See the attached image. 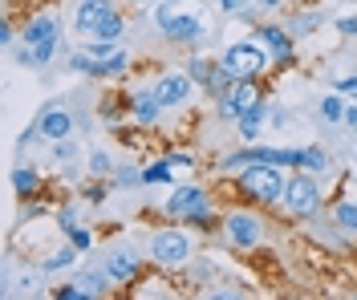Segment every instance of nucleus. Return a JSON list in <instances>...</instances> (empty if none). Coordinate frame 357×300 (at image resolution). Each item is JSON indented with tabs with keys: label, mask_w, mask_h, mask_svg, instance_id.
Instances as JSON below:
<instances>
[{
	"label": "nucleus",
	"mask_w": 357,
	"mask_h": 300,
	"mask_svg": "<svg viewBox=\"0 0 357 300\" xmlns=\"http://www.w3.org/2000/svg\"><path fill=\"white\" fill-rule=\"evenodd\" d=\"M223 235H227L231 248L248 252V248H256V244L264 239V219H260L256 211H248V207H236V211L223 215Z\"/></svg>",
	"instance_id": "7"
},
{
	"label": "nucleus",
	"mask_w": 357,
	"mask_h": 300,
	"mask_svg": "<svg viewBox=\"0 0 357 300\" xmlns=\"http://www.w3.org/2000/svg\"><path fill=\"white\" fill-rule=\"evenodd\" d=\"M118 183H122V187L142 183V171H126V166H118Z\"/></svg>",
	"instance_id": "33"
},
{
	"label": "nucleus",
	"mask_w": 357,
	"mask_h": 300,
	"mask_svg": "<svg viewBox=\"0 0 357 300\" xmlns=\"http://www.w3.org/2000/svg\"><path fill=\"white\" fill-rule=\"evenodd\" d=\"M151 90H155V97H158L162 110H175V106H187L191 93L199 90V86L191 81V73H162Z\"/></svg>",
	"instance_id": "10"
},
{
	"label": "nucleus",
	"mask_w": 357,
	"mask_h": 300,
	"mask_svg": "<svg viewBox=\"0 0 357 300\" xmlns=\"http://www.w3.org/2000/svg\"><path fill=\"white\" fill-rule=\"evenodd\" d=\"M69 244H73V248H82V252H86L89 244H93V235H89V231H82V228H73V231H69Z\"/></svg>",
	"instance_id": "31"
},
{
	"label": "nucleus",
	"mask_w": 357,
	"mask_h": 300,
	"mask_svg": "<svg viewBox=\"0 0 357 300\" xmlns=\"http://www.w3.org/2000/svg\"><path fill=\"white\" fill-rule=\"evenodd\" d=\"M122 29H126V21H122V13H118L114 0H82L77 13H73V33L86 37L89 45H93V41L114 45V41L122 37Z\"/></svg>",
	"instance_id": "1"
},
{
	"label": "nucleus",
	"mask_w": 357,
	"mask_h": 300,
	"mask_svg": "<svg viewBox=\"0 0 357 300\" xmlns=\"http://www.w3.org/2000/svg\"><path fill=\"white\" fill-rule=\"evenodd\" d=\"M13 191H17L21 199L37 195V191H41V175H37L33 166H21V171H13Z\"/></svg>",
	"instance_id": "18"
},
{
	"label": "nucleus",
	"mask_w": 357,
	"mask_h": 300,
	"mask_svg": "<svg viewBox=\"0 0 357 300\" xmlns=\"http://www.w3.org/2000/svg\"><path fill=\"white\" fill-rule=\"evenodd\" d=\"M167 215L171 219H187V223H211V199H207V191L195 183L187 187H175L171 191V199H167Z\"/></svg>",
	"instance_id": "6"
},
{
	"label": "nucleus",
	"mask_w": 357,
	"mask_h": 300,
	"mask_svg": "<svg viewBox=\"0 0 357 300\" xmlns=\"http://www.w3.org/2000/svg\"><path fill=\"white\" fill-rule=\"evenodd\" d=\"M77 252H82V248H73V244H69V248H61L57 255H49V260H45V268H49V272H57V268H69V264L77 260Z\"/></svg>",
	"instance_id": "25"
},
{
	"label": "nucleus",
	"mask_w": 357,
	"mask_h": 300,
	"mask_svg": "<svg viewBox=\"0 0 357 300\" xmlns=\"http://www.w3.org/2000/svg\"><path fill=\"white\" fill-rule=\"evenodd\" d=\"M276 4H280V0H260V8H276Z\"/></svg>",
	"instance_id": "37"
},
{
	"label": "nucleus",
	"mask_w": 357,
	"mask_h": 300,
	"mask_svg": "<svg viewBox=\"0 0 357 300\" xmlns=\"http://www.w3.org/2000/svg\"><path fill=\"white\" fill-rule=\"evenodd\" d=\"M260 126H264V102L248 106L244 114L236 118V130H240V139H248V142H256V139H260Z\"/></svg>",
	"instance_id": "17"
},
{
	"label": "nucleus",
	"mask_w": 357,
	"mask_h": 300,
	"mask_svg": "<svg viewBox=\"0 0 357 300\" xmlns=\"http://www.w3.org/2000/svg\"><path fill=\"white\" fill-rule=\"evenodd\" d=\"M260 45L272 53V61L276 65H292V33L284 24H256V33H252Z\"/></svg>",
	"instance_id": "13"
},
{
	"label": "nucleus",
	"mask_w": 357,
	"mask_h": 300,
	"mask_svg": "<svg viewBox=\"0 0 357 300\" xmlns=\"http://www.w3.org/2000/svg\"><path fill=\"white\" fill-rule=\"evenodd\" d=\"M106 171H110V155L106 150H93L89 155V175H106Z\"/></svg>",
	"instance_id": "26"
},
{
	"label": "nucleus",
	"mask_w": 357,
	"mask_h": 300,
	"mask_svg": "<svg viewBox=\"0 0 357 300\" xmlns=\"http://www.w3.org/2000/svg\"><path fill=\"white\" fill-rule=\"evenodd\" d=\"M333 90H337V93H345V97H357V77H341Z\"/></svg>",
	"instance_id": "34"
},
{
	"label": "nucleus",
	"mask_w": 357,
	"mask_h": 300,
	"mask_svg": "<svg viewBox=\"0 0 357 300\" xmlns=\"http://www.w3.org/2000/svg\"><path fill=\"white\" fill-rule=\"evenodd\" d=\"M301 171H309V175H321V171H329V155H325L321 146H309V150H301Z\"/></svg>",
	"instance_id": "21"
},
{
	"label": "nucleus",
	"mask_w": 357,
	"mask_h": 300,
	"mask_svg": "<svg viewBox=\"0 0 357 300\" xmlns=\"http://www.w3.org/2000/svg\"><path fill=\"white\" fill-rule=\"evenodd\" d=\"M134 4H155L158 8V4H167V0H134Z\"/></svg>",
	"instance_id": "38"
},
{
	"label": "nucleus",
	"mask_w": 357,
	"mask_h": 300,
	"mask_svg": "<svg viewBox=\"0 0 357 300\" xmlns=\"http://www.w3.org/2000/svg\"><path fill=\"white\" fill-rule=\"evenodd\" d=\"M236 4H240V0H220V8H223V13H231Z\"/></svg>",
	"instance_id": "36"
},
{
	"label": "nucleus",
	"mask_w": 357,
	"mask_h": 300,
	"mask_svg": "<svg viewBox=\"0 0 357 300\" xmlns=\"http://www.w3.org/2000/svg\"><path fill=\"white\" fill-rule=\"evenodd\" d=\"M280 207L296 215V219H309L321 211V183L312 179L309 171H296L289 175V183H284V195H280Z\"/></svg>",
	"instance_id": "4"
},
{
	"label": "nucleus",
	"mask_w": 357,
	"mask_h": 300,
	"mask_svg": "<svg viewBox=\"0 0 357 300\" xmlns=\"http://www.w3.org/2000/svg\"><path fill=\"white\" fill-rule=\"evenodd\" d=\"M341 122H345V126H354V130H357V106H345V118H341Z\"/></svg>",
	"instance_id": "35"
},
{
	"label": "nucleus",
	"mask_w": 357,
	"mask_h": 300,
	"mask_svg": "<svg viewBox=\"0 0 357 300\" xmlns=\"http://www.w3.org/2000/svg\"><path fill=\"white\" fill-rule=\"evenodd\" d=\"M284 183L289 179L272 162H252V166H244V175L236 179V187H240V195H244L248 203H280Z\"/></svg>",
	"instance_id": "3"
},
{
	"label": "nucleus",
	"mask_w": 357,
	"mask_h": 300,
	"mask_svg": "<svg viewBox=\"0 0 357 300\" xmlns=\"http://www.w3.org/2000/svg\"><path fill=\"white\" fill-rule=\"evenodd\" d=\"M110 272H98V268H93V272H86V276L77 280V284H82V288H86L89 297H93V292H98V297H102V292H106V288H110Z\"/></svg>",
	"instance_id": "22"
},
{
	"label": "nucleus",
	"mask_w": 357,
	"mask_h": 300,
	"mask_svg": "<svg viewBox=\"0 0 357 300\" xmlns=\"http://www.w3.org/2000/svg\"><path fill=\"white\" fill-rule=\"evenodd\" d=\"M130 106H134V122H138V126H155V122H158V110H162L151 86H146V90H134Z\"/></svg>",
	"instance_id": "16"
},
{
	"label": "nucleus",
	"mask_w": 357,
	"mask_h": 300,
	"mask_svg": "<svg viewBox=\"0 0 357 300\" xmlns=\"http://www.w3.org/2000/svg\"><path fill=\"white\" fill-rule=\"evenodd\" d=\"M321 118H329V122H341V118H345V102H341V93L321 97Z\"/></svg>",
	"instance_id": "23"
},
{
	"label": "nucleus",
	"mask_w": 357,
	"mask_h": 300,
	"mask_svg": "<svg viewBox=\"0 0 357 300\" xmlns=\"http://www.w3.org/2000/svg\"><path fill=\"white\" fill-rule=\"evenodd\" d=\"M337 33H345V37H357V13H354V17H337Z\"/></svg>",
	"instance_id": "32"
},
{
	"label": "nucleus",
	"mask_w": 357,
	"mask_h": 300,
	"mask_svg": "<svg viewBox=\"0 0 357 300\" xmlns=\"http://www.w3.org/2000/svg\"><path fill=\"white\" fill-rule=\"evenodd\" d=\"M69 65H73V70H82V73H89V77H122V73L130 70V53H126V49H114L110 57L73 53V57H69Z\"/></svg>",
	"instance_id": "9"
},
{
	"label": "nucleus",
	"mask_w": 357,
	"mask_h": 300,
	"mask_svg": "<svg viewBox=\"0 0 357 300\" xmlns=\"http://www.w3.org/2000/svg\"><path fill=\"white\" fill-rule=\"evenodd\" d=\"M220 65L231 73L236 81H256V77H264V70L272 65V53H268L256 37H248V41H236V45L223 49Z\"/></svg>",
	"instance_id": "2"
},
{
	"label": "nucleus",
	"mask_w": 357,
	"mask_h": 300,
	"mask_svg": "<svg viewBox=\"0 0 357 300\" xmlns=\"http://www.w3.org/2000/svg\"><path fill=\"white\" fill-rule=\"evenodd\" d=\"M69 134H73V114H69L66 106H49V110L37 118V126L24 134V142L29 139H53L57 142V139H69Z\"/></svg>",
	"instance_id": "12"
},
{
	"label": "nucleus",
	"mask_w": 357,
	"mask_h": 300,
	"mask_svg": "<svg viewBox=\"0 0 357 300\" xmlns=\"http://www.w3.org/2000/svg\"><path fill=\"white\" fill-rule=\"evenodd\" d=\"M155 24H158V33H162L167 41H175V45L203 41V33H207L199 17H191V13H183V17H178V13H171V8H167V4L155 13Z\"/></svg>",
	"instance_id": "8"
},
{
	"label": "nucleus",
	"mask_w": 357,
	"mask_h": 300,
	"mask_svg": "<svg viewBox=\"0 0 357 300\" xmlns=\"http://www.w3.org/2000/svg\"><path fill=\"white\" fill-rule=\"evenodd\" d=\"M317 21H321L317 13H296V17H292V24H289V33H292V37H305V33H312V29H317Z\"/></svg>",
	"instance_id": "24"
},
{
	"label": "nucleus",
	"mask_w": 357,
	"mask_h": 300,
	"mask_svg": "<svg viewBox=\"0 0 357 300\" xmlns=\"http://www.w3.org/2000/svg\"><path fill=\"white\" fill-rule=\"evenodd\" d=\"M21 41H24L29 49H33V45H45V41H57V17H49V13L33 17V21L21 29Z\"/></svg>",
	"instance_id": "15"
},
{
	"label": "nucleus",
	"mask_w": 357,
	"mask_h": 300,
	"mask_svg": "<svg viewBox=\"0 0 357 300\" xmlns=\"http://www.w3.org/2000/svg\"><path fill=\"white\" fill-rule=\"evenodd\" d=\"M82 199H86V203H102V199H106V187H102V183L82 187Z\"/></svg>",
	"instance_id": "29"
},
{
	"label": "nucleus",
	"mask_w": 357,
	"mask_h": 300,
	"mask_svg": "<svg viewBox=\"0 0 357 300\" xmlns=\"http://www.w3.org/2000/svg\"><path fill=\"white\" fill-rule=\"evenodd\" d=\"M171 166H175L171 159H158V162H151V166L142 171V183H146V187H151V183H162V187H171V183H175V175H171Z\"/></svg>",
	"instance_id": "20"
},
{
	"label": "nucleus",
	"mask_w": 357,
	"mask_h": 300,
	"mask_svg": "<svg viewBox=\"0 0 357 300\" xmlns=\"http://www.w3.org/2000/svg\"><path fill=\"white\" fill-rule=\"evenodd\" d=\"M73 155H77V146H73L69 139H57V142H53V159H57V162H69Z\"/></svg>",
	"instance_id": "27"
},
{
	"label": "nucleus",
	"mask_w": 357,
	"mask_h": 300,
	"mask_svg": "<svg viewBox=\"0 0 357 300\" xmlns=\"http://www.w3.org/2000/svg\"><path fill=\"white\" fill-rule=\"evenodd\" d=\"M57 223H61V231H66V235H69V231L77 228V211H73V207H66V211H57Z\"/></svg>",
	"instance_id": "30"
},
{
	"label": "nucleus",
	"mask_w": 357,
	"mask_h": 300,
	"mask_svg": "<svg viewBox=\"0 0 357 300\" xmlns=\"http://www.w3.org/2000/svg\"><path fill=\"white\" fill-rule=\"evenodd\" d=\"M260 102V90H256V81H236L231 90H223L215 97V114L227 118V122H236V118L244 114L248 106H256Z\"/></svg>",
	"instance_id": "11"
},
{
	"label": "nucleus",
	"mask_w": 357,
	"mask_h": 300,
	"mask_svg": "<svg viewBox=\"0 0 357 300\" xmlns=\"http://www.w3.org/2000/svg\"><path fill=\"white\" fill-rule=\"evenodd\" d=\"M146 252H151L155 264L175 268V264H187V260L195 255V239L178 228H158L155 235H151V244H146Z\"/></svg>",
	"instance_id": "5"
},
{
	"label": "nucleus",
	"mask_w": 357,
	"mask_h": 300,
	"mask_svg": "<svg viewBox=\"0 0 357 300\" xmlns=\"http://www.w3.org/2000/svg\"><path fill=\"white\" fill-rule=\"evenodd\" d=\"M106 272L114 276V284H130V280H138V272H142V260H138L134 248H114V252L106 255Z\"/></svg>",
	"instance_id": "14"
},
{
	"label": "nucleus",
	"mask_w": 357,
	"mask_h": 300,
	"mask_svg": "<svg viewBox=\"0 0 357 300\" xmlns=\"http://www.w3.org/2000/svg\"><path fill=\"white\" fill-rule=\"evenodd\" d=\"M333 223L345 231V235H354L357 239V203L354 199H345V203H337L333 207Z\"/></svg>",
	"instance_id": "19"
},
{
	"label": "nucleus",
	"mask_w": 357,
	"mask_h": 300,
	"mask_svg": "<svg viewBox=\"0 0 357 300\" xmlns=\"http://www.w3.org/2000/svg\"><path fill=\"white\" fill-rule=\"evenodd\" d=\"M53 297L57 300H82V297H89L86 288H77V284H66V288H53Z\"/></svg>",
	"instance_id": "28"
}]
</instances>
